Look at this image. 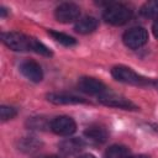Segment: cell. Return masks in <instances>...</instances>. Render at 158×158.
<instances>
[{"label": "cell", "instance_id": "cell-6", "mask_svg": "<svg viewBox=\"0 0 158 158\" xmlns=\"http://www.w3.org/2000/svg\"><path fill=\"white\" fill-rule=\"evenodd\" d=\"M51 130L58 136H70L75 132L77 123L69 116H58L51 121Z\"/></svg>", "mask_w": 158, "mask_h": 158}, {"label": "cell", "instance_id": "cell-22", "mask_svg": "<svg viewBox=\"0 0 158 158\" xmlns=\"http://www.w3.org/2000/svg\"><path fill=\"white\" fill-rule=\"evenodd\" d=\"M0 16H1V17H5V16H6V9H5V7H1V9H0Z\"/></svg>", "mask_w": 158, "mask_h": 158}, {"label": "cell", "instance_id": "cell-12", "mask_svg": "<svg viewBox=\"0 0 158 158\" xmlns=\"http://www.w3.org/2000/svg\"><path fill=\"white\" fill-rule=\"evenodd\" d=\"M85 143L81 138H67L59 143V151L65 156H73L84 148Z\"/></svg>", "mask_w": 158, "mask_h": 158}, {"label": "cell", "instance_id": "cell-17", "mask_svg": "<svg viewBox=\"0 0 158 158\" xmlns=\"http://www.w3.org/2000/svg\"><path fill=\"white\" fill-rule=\"evenodd\" d=\"M48 33H49L57 42H59V43H62V44H64V46H67V47L74 46V44L77 43V41H75L72 36L65 35V33H63V32H58V31H53V30H51Z\"/></svg>", "mask_w": 158, "mask_h": 158}, {"label": "cell", "instance_id": "cell-11", "mask_svg": "<svg viewBox=\"0 0 158 158\" xmlns=\"http://www.w3.org/2000/svg\"><path fill=\"white\" fill-rule=\"evenodd\" d=\"M107 131L101 127V126H90L84 131V137L94 144H99V143H104L107 139Z\"/></svg>", "mask_w": 158, "mask_h": 158}, {"label": "cell", "instance_id": "cell-7", "mask_svg": "<svg viewBox=\"0 0 158 158\" xmlns=\"http://www.w3.org/2000/svg\"><path fill=\"white\" fill-rule=\"evenodd\" d=\"M79 15H80V9H79L78 5H75L73 2L60 4L54 11L56 19L59 22H63V23H69V22H73V21L78 20Z\"/></svg>", "mask_w": 158, "mask_h": 158}, {"label": "cell", "instance_id": "cell-10", "mask_svg": "<svg viewBox=\"0 0 158 158\" xmlns=\"http://www.w3.org/2000/svg\"><path fill=\"white\" fill-rule=\"evenodd\" d=\"M47 100L54 105H74V104H84L86 100L68 93H51L47 95Z\"/></svg>", "mask_w": 158, "mask_h": 158}, {"label": "cell", "instance_id": "cell-24", "mask_svg": "<svg viewBox=\"0 0 158 158\" xmlns=\"http://www.w3.org/2000/svg\"><path fill=\"white\" fill-rule=\"evenodd\" d=\"M130 158H149L147 156H143V154H139V156H131Z\"/></svg>", "mask_w": 158, "mask_h": 158}, {"label": "cell", "instance_id": "cell-4", "mask_svg": "<svg viewBox=\"0 0 158 158\" xmlns=\"http://www.w3.org/2000/svg\"><path fill=\"white\" fill-rule=\"evenodd\" d=\"M98 100L106 106H111V107H118V109H125V110H136L137 106L130 101L128 99H126L122 95H118L116 93L112 91H104L102 94H100L98 96Z\"/></svg>", "mask_w": 158, "mask_h": 158}, {"label": "cell", "instance_id": "cell-1", "mask_svg": "<svg viewBox=\"0 0 158 158\" xmlns=\"http://www.w3.org/2000/svg\"><path fill=\"white\" fill-rule=\"evenodd\" d=\"M104 20L114 26H121L128 22L132 17V10L123 4H110L102 15Z\"/></svg>", "mask_w": 158, "mask_h": 158}, {"label": "cell", "instance_id": "cell-14", "mask_svg": "<svg viewBox=\"0 0 158 158\" xmlns=\"http://www.w3.org/2000/svg\"><path fill=\"white\" fill-rule=\"evenodd\" d=\"M41 142L35 137H23L19 141V149L26 153H33L38 151Z\"/></svg>", "mask_w": 158, "mask_h": 158}, {"label": "cell", "instance_id": "cell-9", "mask_svg": "<svg viewBox=\"0 0 158 158\" xmlns=\"http://www.w3.org/2000/svg\"><path fill=\"white\" fill-rule=\"evenodd\" d=\"M20 70L28 80L33 83H40L43 78V72L41 65L33 60H25L23 63H21Z\"/></svg>", "mask_w": 158, "mask_h": 158}, {"label": "cell", "instance_id": "cell-8", "mask_svg": "<svg viewBox=\"0 0 158 158\" xmlns=\"http://www.w3.org/2000/svg\"><path fill=\"white\" fill-rule=\"evenodd\" d=\"M78 88L83 93H86L90 95H98V96L100 94H102L104 91H106V89H107L102 81H100L95 78H91V77L80 78L78 81Z\"/></svg>", "mask_w": 158, "mask_h": 158}, {"label": "cell", "instance_id": "cell-18", "mask_svg": "<svg viewBox=\"0 0 158 158\" xmlns=\"http://www.w3.org/2000/svg\"><path fill=\"white\" fill-rule=\"evenodd\" d=\"M141 14L144 17H156L158 15V0L147 1L141 7Z\"/></svg>", "mask_w": 158, "mask_h": 158}, {"label": "cell", "instance_id": "cell-20", "mask_svg": "<svg viewBox=\"0 0 158 158\" xmlns=\"http://www.w3.org/2000/svg\"><path fill=\"white\" fill-rule=\"evenodd\" d=\"M16 114H17L16 109H14V107H11V106H5V105H2V106L0 107V117H1L2 121L14 118V117L16 116Z\"/></svg>", "mask_w": 158, "mask_h": 158}, {"label": "cell", "instance_id": "cell-3", "mask_svg": "<svg viewBox=\"0 0 158 158\" xmlns=\"http://www.w3.org/2000/svg\"><path fill=\"white\" fill-rule=\"evenodd\" d=\"M112 77L122 83L126 84H133V85H146L149 84V80H147L146 78L138 75L136 72H133L131 68L123 67V65H116L112 68L111 70Z\"/></svg>", "mask_w": 158, "mask_h": 158}, {"label": "cell", "instance_id": "cell-25", "mask_svg": "<svg viewBox=\"0 0 158 158\" xmlns=\"http://www.w3.org/2000/svg\"><path fill=\"white\" fill-rule=\"evenodd\" d=\"M42 158H60L58 156H48V157H42Z\"/></svg>", "mask_w": 158, "mask_h": 158}, {"label": "cell", "instance_id": "cell-21", "mask_svg": "<svg viewBox=\"0 0 158 158\" xmlns=\"http://www.w3.org/2000/svg\"><path fill=\"white\" fill-rule=\"evenodd\" d=\"M152 30H153V35L156 36V38H158V19L154 21V23H153V27H152Z\"/></svg>", "mask_w": 158, "mask_h": 158}, {"label": "cell", "instance_id": "cell-2", "mask_svg": "<svg viewBox=\"0 0 158 158\" xmlns=\"http://www.w3.org/2000/svg\"><path fill=\"white\" fill-rule=\"evenodd\" d=\"M2 42L12 51H31L32 37H28L20 32H6L1 35Z\"/></svg>", "mask_w": 158, "mask_h": 158}, {"label": "cell", "instance_id": "cell-19", "mask_svg": "<svg viewBox=\"0 0 158 158\" xmlns=\"http://www.w3.org/2000/svg\"><path fill=\"white\" fill-rule=\"evenodd\" d=\"M31 51H33V52H36V53H38V54L46 56V57H49V56H52V52L49 51V48H48V47H46V46H44L42 42L37 41L36 38H33V40H32Z\"/></svg>", "mask_w": 158, "mask_h": 158}, {"label": "cell", "instance_id": "cell-5", "mask_svg": "<svg viewBox=\"0 0 158 158\" xmlns=\"http://www.w3.org/2000/svg\"><path fill=\"white\" fill-rule=\"evenodd\" d=\"M123 43L131 48V49H137L142 46H144L148 41V33L143 27H133L130 28L123 33Z\"/></svg>", "mask_w": 158, "mask_h": 158}, {"label": "cell", "instance_id": "cell-15", "mask_svg": "<svg viewBox=\"0 0 158 158\" xmlns=\"http://www.w3.org/2000/svg\"><path fill=\"white\" fill-rule=\"evenodd\" d=\"M130 157L131 156H130L128 148L125 146H120V144H115L107 148L104 156V158H130Z\"/></svg>", "mask_w": 158, "mask_h": 158}, {"label": "cell", "instance_id": "cell-26", "mask_svg": "<svg viewBox=\"0 0 158 158\" xmlns=\"http://www.w3.org/2000/svg\"><path fill=\"white\" fill-rule=\"evenodd\" d=\"M156 86H157V88H158V81H157V83H156Z\"/></svg>", "mask_w": 158, "mask_h": 158}, {"label": "cell", "instance_id": "cell-23", "mask_svg": "<svg viewBox=\"0 0 158 158\" xmlns=\"http://www.w3.org/2000/svg\"><path fill=\"white\" fill-rule=\"evenodd\" d=\"M78 158H95L93 154H83V156H80V157H78Z\"/></svg>", "mask_w": 158, "mask_h": 158}, {"label": "cell", "instance_id": "cell-16", "mask_svg": "<svg viewBox=\"0 0 158 158\" xmlns=\"http://www.w3.org/2000/svg\"><path fill=\"white\" fill-rule=\"evenodd\" d=\"M27 126L31 130H46L51 128V122L46 120L43 116H36L27 120Z\"/></svg>", "mask_w": 158, "mask_h": 158}, {"label": "cell", "instance_id": "cell-13", "mask_svg": "<svg viewBox=\"0 0 158 158\" xmlns=\"http://www.w3.org/2000/svg\"><path fill=\"white\" fill-rule=\"evenodd\" d=\"M96 27H98V20L93 16H85V17H81L77 21L74 30L78 33L88 35V33H91L93 31H95Z\"/></svg>", "mask_w": 158, "mask_h": 158}]
</instances>
